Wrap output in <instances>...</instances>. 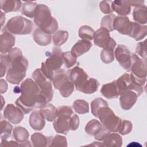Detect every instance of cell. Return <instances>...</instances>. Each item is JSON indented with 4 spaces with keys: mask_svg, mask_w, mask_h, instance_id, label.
Masks as SVG:
<instances>
[{
    "mask_svg": "<svg viewBox=\"0 0 147 147\" xmlns=\"http://www.w3.org/2000/svg\"><path fill=\"white\" fill-rule=\"evenodd\" d=\"M21 96L16 101V105L24 114H28L34 109H41L49 103L47 98L40 92V89L35 81L26 79L21 84Z\"/></svg>",
    "mask_w": 147,
    "mask_h": 147,
    "instance_id": "6da1fadb",
    "label": "cell"
},
{
    "mask_svg": "<svg viewBox=\"0 0 147 147\" xmlns=\"http://www.w3.org/2000/svg\"><path fill=\"white\" fill-rule=\"evenodd\" d=\"M7 55L10 65L7 71L6 80L11 84H18L26 76L28 61L18 48L11 49Z\"/></svg>",
    "mask_w": 147,
    "mask_h": 147,
    "instance_id": "7a4b0ae2",
    "label": "cell"
},
{
    "mask_svg": "<svg viewBox=\"0 0 147 147\" xmlns=\"http://www.w3.org/2000/svg\"><path fill=\"white\" fill-rule=\"evenodd\" d=\"M34 22L40 29L48 34L55 33L58 28L57 20L52 16L49 8L44 4L37 5L34 13Z\"/></svg>",
    "mask_w": 147,
    "mask_h": 147,
    "instance_id": "3957f363",
    "label": "cell"
},
{
    "mask_svg": "<svg viewBox=\"0 0 147 147\" xmlns=\"http://www.w3.org/2000/svg\"><path fill=\"white\" fill-rule=\"evenodd\" d=\"M33 28L32 21L22 16H18L11 18L7 22L5 30L18 35L29 34Z\"/></svg>",
    "mask_w": 147,
    "mask_h": 147,
    "instance_id": "277c9868",
    "label": "cell"
},
{
    "mask_svg": "<svg viewBox=\"0 0 147 147\" xmlns=\"http://www.w3.org/2000/svg\"><path fill=\"white\" fill-rule=\"evenodd\" d=\"M97 118L100 119L103 126L110 132L118 131L122 119L114 114L109 106L100 108L98 111Z\"/></svg>",
    "mask_w": 147,
    "mask_h": 147,
    "instance_id": "5b68a950",
    "label": "cell"
},
{
    "mask_svg": "<svg viewBox=\"0 0 147 147\" xmlns=\"http://www.w3.org/2000/svg\"><path fill=\"white\" fill-rule=\"evenodd\" d=\"M32 78L40 89V92L47 98L49 102L53 98V90L52 84L42 74L41 69H36L32 74Z\"/></svg>",
    "mask_w": 147,
    "mask_h": 147,
    "instance_id": "8992f818",
    "label": "cell"
},
{
    "mask_svg": "<svg viewBox=\"0 0 147 147\" xmlns=\"http://www.w3.org/2000/svg\"><path fill=\"white\" fill-rule=\"evenodd\" d=\"M94 42L95 45L103 49L114 51L116 46V42L110 37L109 31L102 27L95 32Z\"/></svg>",
    "mask_w": 147,
    "mask_h": 147,
    "instance_id": "52a82bcc",
    "label": "cell"
},
{
    "mask_svg": "<svg viewBox=\"0 0 147 147\" xmlns=\"http://www.w3.org/2000/svg\"><path fill=\"white\" fill-rule=\"evenodd\" d=\"M69 80L74 84L76 89L80 91L88 79V76L84 69L76 66L69 69L67 72Z\"/></svg>",
    "mask_w": 147,
    "mask_h": 147,
    "instance_id": "ba28073f",
    "label": "cell"
},
{
    "mask_svg": "<svg viewBox=\"0 0 147 147\" xmlns=\"http://www.w3.org/2000/svg\"><path fill=\"white\" fill-rule=\"evenodd\" d=\"M115 56L120 65L127 71H130L131 63V54L124 45H118L115 50Z\"/></svg>",
    "mask_w": 147,
    "mask_h": 147,
    "instance_id": "9c48e42d",
    "label": "cell"
},
{
    "mask_svg": "<svg viewBox=\"0 0 147 147\" xmlns=\"http://www.w3.org/2000/svg\"><path fill=\"white\" fill-rule=\"evenodd\" d=\"M131 74L137 79L146 80V60L140 59L136 54H131V63L130 67Z\"/></svg>",
    "mask_w": 147,
    "mask_h": 147,
    "instance_id": "30bf717a",
    "label": "cell"
},
{
    "mask_svg": "<svg viewBox=\"0 0 147 147\" xmlns=\"http://www.w3.org/2000/svg\"><path fill=\"white\" fill-rule=\"evenodd\" d=\"M61 49L57 46L54 47L49 57L44 62L45 65L51 71L55 72L60 69L63 64Z\"/></svg>",
    "mask_w": 147,
    "mask_h": 147,
    "instance_id": "8fae6325",
    "label": "cell"
},
{
    "mask_svg": "<svg viewBox=\"0 0 147 147\" xmlns=\"http://www.w3.org/2000/svg\"><path fill=\"white\" fill-rule=\"evenodd\" d=\"M3 116L9 122L16 125L23 119L24 113L18 106L13 104H8L3 110Z\"/></svg>",
    "mask_w": 147,
    "mask_h": 147,
    "instance_id": "7c38bea8",
    "label": "cell"
},
{
    "mask_svg": "<svg viewBox=\"0 0 147 147\" xmlns=\"http://www.w3.org/2000/svg\"><path fill=\"white\" fill-rule=\"evenodd\" d=\"M133 22H131L126 16H115L113 21V29L119 33L130 36Z\"/></svg>",
    "mask_w": 147,
    "mask_h": 147,
    "instance_id": "4fadbf2b",
    "label": "cell"
},
{
    "mask_svg": "<svg viewBox=\"0 0 147 147\" xmlns=\"http://www.w3.org/2000/svg\"><path fill=\"white\" fill-rule=\"evenodd\" d=\"M119 95L120 105L124 110H130L134 105L138 97L137 93L133 90H126Z\"/></svg>",
    "mask_w": 147,
    "mask_h": 147,
    "instance_id": "5bb4252c",
    "label": "cell"
},
{
    "mask_svg": "<svg viewBox=\"0 0 147 147\" xmlns=\"http://www.w3.org/2000/svg\"><path fill=\"white\" fill-rule=\"evenodd\" d=\"M15 37L10 32L6 30L0 36V52L1 53L6 54L12 49L15 45Z\"/></svg>",
    "mask_w": 147,
    "mask_h": 147,
    "instance_id": "9a60e30c",
    "label": "cell"
},
{
    "mask_svg": "<svg viewBox=\"0 0 147 147\" xmlns=\"http://www.w3.org/2000/svg\"><path fill=\"white\" fill-rule=\"evenodd\" d=\"M29 123L30 127L35 130H42L45 125V118L40 110L33 111L29 117Z\"/></svg>",
    "mask_w": 147,
    "mask_h": 147,
    "instance_id": "2e32d148",
    "label": "cell"
},
{
    "mask_svg": "<svg viewBox=\"0 0 147 147\" xmlns=\"http://www.w3.org/2000/svg\"><path fill=\"white\" fill-rule=\"evenodd\" d=\"M92 43L86 40H78L72 47L71 52L76 58L87 52L92 47Z\"/></svg>",
    "mask_w": 147,
    "mask_h": 147,
    "instance_id": "e0dca14e",
    "label": "cell"
},
{
    "mask_svg": "<svg viewBox=\"0 0 147 147\" xmlns=\"http://www.w3.org/2000/svg\"><path fill=\"white\" fill-rule=\"evenodd\" d=\"M101 94L107 99L117 98L119 95L118 91L116 80L102 86L100 90Z\"/></svg>",
    "mask_w": 147,
    "mask_h": 147,
    "instance_id": "ac0fdd59",
    "label": "cell"
},
{
    "mask_svg": "<svg viewBox=\"0 0 147 147\" xmlns=\"http://www.w3.org/2000/svg\"><path fill=\"white\" fill-rule=\"evenodd\" d=\"M53 123L55 130L58 133L67 134L71 130L69 125L70 118L57 117Z\"/></svg>",
    "mask_w": 147,
    "mask_h": 147,
    "instance_id": "d6986e66",
    "label": "cell"
},
{
    "mask_svg": "<svg viewBox=\"0 0 147 147\" xmlns=\"http://www.w3.org/2000/svg\"><path fill=\"white\" fill-rule=\"evenodd\" d=\"M111 7L113 11L121 16H125L129 14L131 11V7L127 1H114L112 2Z\"/></svg>",
    "mask_w": 147,
    "mask_h": 147,
    "instance_id": "ffe728a7",
    "label": "cell"
},
{
    "mask_svg": "<svg viewBox=\"0 0 147 147\" xmlns=\"http://www.w3.org/2000/svg\"><path fill=\"white\" fill-rule=\"evenodd\" d=\"M52 137H47L40 133H34L31 136V141L34 147L50 146Z\"/></svg>",
    "mask_w": 147,
    "mask_h": 147,
    "instance_id": "44dd1931",
    "label": "cell"
},
{
    "mask_svg": "<svg viewBox=\"0 0 147 147\" xmlns=\"http://www.w3.org/2000/svg\"><path fill=\"white\" fill-rule=\"evenodd\" d=\"M33 37L35 42L41 46H46L51 42L52 36L51 34L44 33L39 28L35 29L33 33Z\"/></svg>",
    "mask_w": 147,
    "mask_h": 147,
    "instance_id": "7402d4cb",
    "label": "cell"
},
{
    "mask_svg": "<svg viewBox=\"0 0 147 147\" xmlns=\"http://www.w3.org/2000/svg\"><path fill=\"white\" fill-rule=\"evenodd\" d=\"M105 127L98 120L92 119L90 121L85 127V131L89 135L95 137L99 134Z\"/></svg>",
    "mask_w": 147,
    "mask_h": 147,
    "instance_id": "603a6c76",
    "label": "cell"
},
{
    "mask_svg": "<svg viewBox=\"0 0 147 147\" xmlns=\"http://www.w3.org/2000/svg\"><path fill=\"white\" fill-rule=\"evenodd\" d=\"M103 146L120 147L122 146V138L119 134L109 133L102 141Z\"/></svg>",
    "mask_w": 147,
    "mask_h": 147,
    "instance_id": "cb8c5ba5",
    "label": "cell"
},
{
    "mask_svg": "<svg viewBox=\"0 0 147 147\" xmlns=\"http://www.w3.org/2000/svg\"><path fill=\"white\" fill-rule=\"evenodd\" d=\"M0 3L1 10L5 13L18 11L20 10L22 6L21 1L16 0H1Z\"/></svg>",
    "mask_w": 147,
    "mask_h": 147,
    "instance_id": "d4e9b609",
    "label": "cell"
},
{
    "mask_svg": "<svg viewBox=\"0 0 147 147\" xmlns=\"http://www.w3.org/2000/svg\"><path fill=\"white\" fill-rule=\"evenodd\" d=\"M147 34V26L142 25L137 22H133V28L130 34V37L134 38L136 41L143 39Z\"/></svg>",
    "mask_w": 147,
    "mask_h": 147,
    "instance_id": "484cf974",
    "label": "cell"
},
{
    "mask_svg": "<svg viewBox=\"0 0 147 147\" xmlns=\"http://www.w3.org/2000/svg\"><path fill=\"white\" fill-rule=\"evenodd\" d=\"M134 20L138 24L143 25L147 22V7L145 5L136 7L133 12Z\"/></svg>",
    "mask_w": 147,
    "mask_h": 147,
    "instance_id": "4316f807",
    "label": "cell"
},
{
    "mask_svg": "<svg viewBox=\"0 0 147 147\" xmlns=\"http://www.w3.org/2000/svg\"><path fill=\"white\" fill-rule=\"evenodd\" d=\"M40 109L41 114L48 121L53 122L57 118L56 109L52 104L48 103Z\"/></svg>",
    "mask_w": 147,
    "mask_h": 147,
    "instance_id": "83f0119b",
    "label": "cell"
},
{
    "mask_svg": "<svg viewBox=\"0 0 147 147\" xmlns=\"http://www.w3.org/2000/svg\"><path fill=\"white\" fill-rule=\"evenodd\" d=\"M67 79H68L67 74L63 69H59L54 73L52 83L54 87L56 90H59L60 86Z\"/></svg>",
    "mask_w": 147,
    "mask_h": 147,
    "instance_id": "f1b7e54d",
    "label": "cell"
},
{
    "mask_svg": "<svg viewBox=\"0 0 147 147\" xmlns=\"http://www.w3.org/2000/svg\"><path fill=\"white\" fill-rule=\"evenodd\" d=\"M13 135L14 139L19 143H23L28 141L29 134L28 130L22 126L15 127L13 129Z\"/></svg>",
    "mask_w": 147,
    "mask_h": 147,
    "instance_id": "f546056e",
    "label": "cell"
},
{
    "mask_svg": "<svg viewBox=\"0 0 147 147\" xmlns=\"http://www.w3.org/2000/svg\"><path fill=\"white\" fill-rule=\"evenodd\" d=\"M99 83L94 78H88L87 83L82 88L80 92L86 94H91L94 93L98 88Z\"/></svg>",
    "mask_w": 147,
    "mask_h": 147,
    "instance_id": "4dcf8cb0",
    "label": "cell"
},
{
    "mask_svg": "<svg viewBox=\"0 0 147 147\" xmlns=\"http://www.w3.org/2000/svg\"><path fill=\"white\" fill-rule=\"evenodd\" d=\"M37 4L35 2L28 1L22 5L21 13L29 18H34L36 8Z\"/></svg>",
    "mask_w": 147,
    "mask_h": 147,
    "instance_id": "1f68e13d",
    "label": "cell"
},
{
    "mask_svg": "<svg viewBox=\"0 0 147 147\" xmlns=\"http://www.w3.org/2000/svg\"><path fill=\"white\" fill-rule=\"evenodd\" d=\"M68 37V33L66 30H58L53 33L52 36V40L53 44L56 46H61L64 44Z\"/></svg>",
    "mask_w": 147,
    "mask_h": 147,
    "instance_id": "d6a6232c",
    "label": "cell"
},
{
    "mask_svg": "<svg viewBox=\"0 0 147 147\" xmlns=\"http://www.w3.org/2000/svg\"><path fill=\"white\" fill-rule=\"evenodd\" d=\"M72 107L75 112L79 114L88 113L89 111V106L87 102L83 99H77L73 103Z\"/></svg>",
    "mask_w": 147,
    "mask_h": 147,
    "instance_id": "836d02e7",
    "label": "cell"
},
{
    "mask_svg": "<svg viewBox=\"0 0 147 147\" xmlns=\"http://www.w3.org/2000/svg\"><path fill=\"white\" fill-rule=\"evenodd\" d=\"M95 31L94 29L88 25L82 26L78 32L79 36L82 40H86L91 41L94 39Z\"/></svg>",
    "mask_w": 147,
    "mask_h": 147,
    "instance_id": "e575fe53",
    "label": "cell"
},
{
    "mask_svg": "<svg viewBox=\"0 0 147 147\" xmlns=\"http://www.w3.org/2000/svg\"><path fill=\"white\" fill-rule=\"evenodd\" d=\"M74 84L68 79L60 86L59 90L63 97L67 98L74 92Z\"/></svg>",
    "mask_w": 147,
    "mask_h": 147,
    "instance_id": "d590c367",
    "label": "cell"
},
{
    "mask_svg": "<svg viewBox=\"0 0 147 147\" xmlns=\"http://www.w3.org/2000/svg\"><path fill=\"white\" fill-rule=\"evenodd\" d=\"M0 127L1 140L8 139L11 136L13 126L8 121L2 120L0 122Z\"/></svg>",
    "mask_w": 147,
    "mask_h": 147,
    "instance_id": "8d00e7d4",
    "label": "cell"
},
{
    "mask_svg": "<svg viewBox=\"0 0 147 147\" xmlns=\"http://www.w3.org/2000/svg\"><path fill=\"white\" fill-rule=\"evenodd\" d=\"M108 103L105 100L101 98H98L94 99L91 103V113L97 118V113L98 111L104 106H107Z\"/></svg>",
    "mask_w": 147,
    "mask_h": 147,
    "instance_id": "74e56055",
    "label": "cell"
},
{
    "mask_svg": "<svg viewBox=\"0 0 147 147\" xmlns=\"http://www.w3.org/2000/svg\"><path fill=\"white\" fill-rule=\"evenodd\" d=\"M115 17L114 14H109L104 16L100 22V26L108 30L109 32H112L114 30L113 29V21Z\"/></svg>",
    "mask_w": 147,
    "mask_h": 147,
    "instance_id": "f35d334b",
    "label": "cell"
},
{
    "mask_svg": "<svg viewBox=\"0 0 147 147\" xmlns=\"http://www.w3.org/2000/svg\"><path fill=\"white\" fill-rule=\"evenodd\" d=\"M62 58L67 68H71L76 63L77 58L71 53V51L63 53Z\"/></svg>",
    "mask_w": 147,
    "mask_h": 147,
    "instance_id": "ab89813d",
    "label": "cell"
},
{
    "mask_svg": "<svg viewBox=\"0 0 147 147\" xmlns=\"http://www.w3.org/2000/svg\"><path fill=\"white\" fill-rule=\"evenodd\" d=\"M57 117H65L70 118L73 114L74 112L72 108L68 106H62L56 109Z\"/></svg>",
    "mask_w": 147,
    "mask_h": 147,
    "instance_id": "60d3db41",
    "label": "cell"
},
{
    "mask_svg": "<svg viewBox=\"0 0 147 147\" xmlns=\"http://www.w3.org/2000/svg\"><path fill=\"white\" fill-rule=\"evenodd\" d=\"M101 60L105 64H109L114 60V52L113 50L103 49L100 52Z\"/></svg>",
    "mask_w": 147,
    "mask_h": 147,
    "instance_id": "b9f144b4",
    "label": "cell"
},
{
    "mask_svg": "<svg viewBox=\"0 0 147 147\" xmlns=\"http://www.w3.org/2000/svg\"><path fill=\"white\" fill-rule=\"evenodd\" d=\"M132 127L133 125L130 121L127 120H122L118 132L122 135H126L131 131Z\"/></svg>",
    "mask_w": 147,
    "mask_h": 147,
    "instance_id": "7bdbcfd3",
    "label": "cell"
},
{
    "mask_svg": "<svg viewBox=\"0 0 147 147\" xmlns=\"http://www.w3.org/2000/svg\"><path fill=\"white\" fill-rule=\"evenodd\" d=\"M10 65V61L7 54H1V63H0V69H1V77H2L5 74L6 71Z\"/></svg>",
    "mask_w": 147,
    "mask_h": 147,
    "instance_id": "ee69618b",
    "label": "cell"
},
{
    "mask_svg": "<svg viewBox=\"0 0 147 147\" xmlns=\"http://www.w3.org/2000/svg\"><path fill=\"white\" fill-rule=\"evenodd\" d=\"M50 146H67L66 137L60 135H56L52 138Z\"/></svg>",
    "mask_w": 147,
    "mask_h": 147,
    "instance_id": "f6af8a7d",
    "label": "cell"
},
{
    "mask_svg": "<svg viewBox=\"0 0 147 147\" xmlns=\"http://www.w3.org/2000/svg\"><path fill=\"white\" fill-rule=\"evenodd\" d=\"M113 1H102L99 3V8L100 11L105 14H111L113 10L111 7Z\"/></svg>",
    "mask_w": 147,
    "mask_h": 147,
    "instance_id": "bcb514c9",
    "label": "cell"
},
{
    "mask_svg": "<svg viewBox=\"0 0 147 147\" xmlns=\"http://www.w3.org/2000/svg\"><path fill=\"white\" fill-rule=\"evenodd\" d=\"M136 52L142 58L146 59V40L144 41L140 42L137 44Z\"/></svg>",
    "mask_w": 147,
    "mask_h": 147,
    "instance_id": "7dc6e473",
    "label": "cell"
},
{
    "mask_svg": "<svg viewBox=\"0 0 147 147\" xmlns=\"http://www.w3.org/2000/svg\"><path fill=\"white\" fill-rule=\"evenodd\" d=\"M70 129L76 130L79 126V118L76 114H73L69 119Z\"/></svg>",
    "mask_w": 147,
    "mask_h": 147,
    "instance_id": "c3c4849f",
    "label": "cell"
},
{
    "mask_svg": "<svg viewBox=\"0 0 147 147\" xmlns=\"http://www.w3.org/2000/svg\"><path fill=\"white\" fill-rule=\"evenodd\" d=\"M3 146H24L23 143H18V142L14 141H7V140H1V147Z\"/></svg>",
    "mask_w": 147,
    "mask_h": 147,
    "instance_id": "681fc988",
    "label": "cell"
},
{
    "mask_svg": "<svg viewBox=\"0 0 147 147\" xmlns=\"http://www.w3.org/2000/svg\"><path fill=\"white\" fill-rule=\"evenodd\" d=\"M130 6H133L135 7H139L144 5V1H127Z\"/></svg>",
    "mask_w": 147,
    "mask_h": 147,
    "instance_id": "f907efd6",
    "label": "cell"
},
{
    "mask_svg": "<svg viewBox=\"0 0 147 147\" xmlns=\"http://www.w3.org/2000/svg\"><path fill=\"white\" fill-rule=\"evenodd\" d=\"M0 82H1V94H2L5 93L7 90V84L6 82L2 79H1Z\"/></svg>",
    "mask_w": 147,
    "mask_h": 147,
    "instance_id": "816d5d0a",
    "label": "cell"
}]
</instances>
